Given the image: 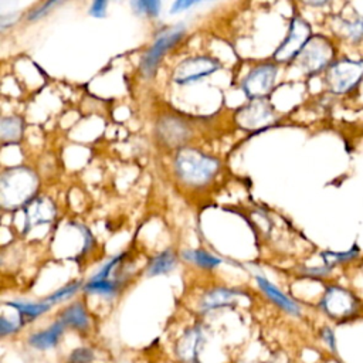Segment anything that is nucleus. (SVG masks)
<instances>
[{
  "mask_svg": "<svg viewBox=\"0 0 363 363\" xmlns=\"http://www.w3.org/2000/svg\"><path fill=\"white\" fill-rule=\"evenodd\" d=\"M220 170V160L194 147H180L174 156V173L189 186L208 184Z\"/></svg>",
  "mask_w": 363,
  "mask_h": 363,
  "instance_id": "nucleus-1",
  "label": "nucleus"
},
{
  "mask_svg": "<svg viewBox=\"0 0 363 363\" xmlns=\"http://www.w3.org/2000/svg\"><path fill=\"white\" fill-rule=\"evenodd\" d=\"M38 187L37 174L28 167H10L0 177V201L4 208H17L33 200Z\"/></svg>",
  "mask_w": 363,
  "mask_h": 363,
  "instance_id": "nucleus-2",
  "label": "nucleus"
},
{
  "mask_svg": "<svg viewBox=\"0 0 363 363\" xmlns=\"http://www.w3.org/2000/svg\"><path fill=\"white\" fill-rule=\"evenodd\" d=\"M333 55H335V48L332 43L326 37L320 34H315L309 38L306 45L302 48V51L296 57V61L299 68L305 74L315 75L330 65Z\"/></svg>",
  "mask_w": 363,
  "mask_h": 363,
  "instance_id": "nucleus-3",
  "label": "nucleus"
},
{
  "mask_svg": "<svg viewBox=\"0 0 363 363\" xmlns=\"http://www.w3.org/2000/svg\"><path fill=\"white\" fill-rule=\"evenodd\" d=\"M363 78V60L342 58L326 69V84L333 94L352 91Z\"/></svg>",
  "mask_w": 363,
  "mask_h": 363,
  "instance_id": "nucleus-4",
  "label": "nucleus"
},
{
  "mask_svg": "<svg viewBox=\"0 0 363 363\" xmlns=\"http://www.w3.org/2000/svg\"><path fill=\"white\" fill-rule=\"evenodd\" d=\"M184 31H186L184 26L177 24V26L167 27L166 30L159 33V35L156 37L150 48L143 54V58L140 62V72L145 78H150L156 72L157 65L162 61L163 55L182 40V37L184 35Z\"/></svg>",
  "mask_w": 363,
  "mask_h": 363,
  "instance_id": "nucleus-5",
  "label": "nucleus"
},
{
  "mask_svg": "<svg viewBox=\"0 0 363 363\" xmlns=\"http://www.w3.org/2000/svg\"><path fill=\"white\" fill-rule=\"evenodd\" d=\"M311 37L312 30L308 21H305L299 16H294L289 23L286 37L282 40V43L272 55L274 62H289L295 60Z\"/></svg>",
  "mask_w": 363,
  "mask_h": 363,
  "instance_id": "nucleus-6",
  "label": "nucleus"
},
{
  "mask_svg": "<svg viewBox=\"0 0 363 363\" xmlns=\"http://www.w3.org/2000/svg\"><path fill=\"white\" fill-rule=\"evenodd\" d=\"M320 309L330 319L336 322H343L357 313L359 301L350 291L333 285L325 291L320 299Z\"/></svg>",
  "mask_w": 363,
  "mask_h": 363,
  "instance_id": "nucleus-7",
  "label": "nucleus"
},
{
  "mask_svg": "<svg viewBox=\"0 0 363 363\" xmlns=\"http://www.w3.org/2000/svg\"><path fill=\"white\" fill-rule=\"evenodd\" d=\"M277 119L272 105L264 99H250L237 109L235 122L244 130H258L269 126Z\"/></svg>",
  "mask_w": 363,
  "mask_h": 363,
  "instance_id": "nucleus-8",
  "label": "nucleus"
},
{
  "mask_svg": "<svg viewBox=\"0 0 363 363\" xmlns=\"http://www.w3.org/2000/svg\"><path fill=\"white\" fill-rule=\"evenodd\" d=\"M277 62H264L248 71L241 82V88L250 99H264L274 88L277 81Z\"/></svg>",
  "mask_w": 363,
  "mask_h": 363,
  "instance_id": "nucleus-9",
  "label": "nucleus"
},
{
  "mask_svg": "<svg viewBox=\"0 0 363 363\" xmlns=\"http://www.w3.org/2000/svg\"><path fill=\"white\" fill-rule=\"evenodd\" d=\"M220 68H221V64L216 58H211L208 55L190 57V58L180 61L176 65V68L172 74V79L176 84L186 85L190 82L200 81V79L211 75L213 72L218 71Z\"/></svg>",
  "mask_w": 363,
  "mask_h": 363,
  "instance_id": "nucleus-10",
  "label": "nucleus"
},
{
  "mask_svg": "<svg viewBox=\"0 0 363 363\" xmlns=\"http://www.w3.org/2000/svg\"><path fill=\"white\" fill-rule=\"evenodd\" d=\"M156 133L162 143L169 147H180L190 136V129L179 116L164 115L156 125Z\"/></svg>",
  "mask_w": 363,
  "mask_h": 363,
  "instance_id": "nucleus-11",
  "label": "nucleus"
},
{
  "mask_svg": "<svg viewBox=\"0 0 363 363\" xmlns=\"http://www.w3.org/2000/svg\"><path fill=\"white\" fill-rule=\"evenodd\" d=\"M26 230L38 224H48L55 217V206L47 197H34L24 206Z\"/></svg>",
  "mask_w": 363,
  "mask_h": 363,
  "instance_id": "nucleus-12",
  "label": "nucleus"
},
{
  "mask_svg": "<svg viewBox=\"0 0 363 363\" xmlns=\"http://www.w3.org/2000/svg\"><path fill=\"white\" fill-rule=\"evenodd\" d=\"M203 332L194 326L187 329L176 345V356L186 363H193L199 357V350L203 345Z\"/></svg>",
  "mask_w": 363,
  "mask_h": 363,
  "instance_id": "nucleus-13",
  "label": "nucleus"
},
{
  "mask_svg": "<svg viewBox=\"0 0 363 363\" xmlns=\"http://www.w3.org/2000/svg\"><path fill=\"white\" fill-rule=\"evenodd\" d=\"M64 330H65V325L60 319H57L48 328L31 333L27 342L31 347L37 350H50L60 343L64 335Z\"/></svg>",
  "mask_w": 363,
  "mask_h": 363,
  "instance_id": "nucleus-14",
  "label": "nucleus"
},
{
  "mask_svg": "<svg viewBox=\"0 0 363 363\" xmlns=\"http://www.w3.org/2000/svg\"><path fill=\"white\" fill-rule=\"evenodd\" d=\"M240 295L238 291L231 288H211L210 291L204 292L200 299V309L204 312L220 309L224 306H230L235 302V298Z\"/></svg>",
  "mask_w": 363,
  "mask_h": 363,
  "instance_id": "nucleus-15",
  "label": "nucleus"
},
{
  "mask_svg": "<svg viewBox=\"0 0 363 363\" xmlns=\"http://www.w3.org/2000/svg\"><path fill=\"white\" fill-rule=\"evenodd\" d=\"M257 284L259 286V289L267 295V298L269 301H272L277 306H279L281 309H284L286 313L289 315H295L298 316L301 313V308L299 305L291 299L289 296H286L281 289H278L274 284H271L268 279H265L264 277H257Z\"/></svg>",
  "mask_w": 363,
  "mask_h": 363,
  "instance_id": "nucleus-16",
  "label": "nucleus"
},
{
  "mask_svg": "<svg viewBox=\"0 0 363 363\" xmlns=\"http://www.w3.org/2000/svg\"><path fill=\"white\" fill-rule=\"evenodd\" d=\"M65 328H71L78 332H85L89 328V316L82 302H74L64 308L58 318Z\"/></svg>",
  "mask_w": 363,
  "mask_h": 363,
  "instance_id": "nucleus-17",
  "label": "nucleus"
},
{
  "mask_svg": "<svg viewBox=\"0 0 363 363\" xmlns=\"http://www.w3.org/2000/svg\"><path fill=\"white\" fill-rule=\"evenodd\" d=\"M7 306L13 308L20 320L23 322V325H26V322H30L38 316H41L43 313H45L47 311L51 309V305L47 303L45 301L43 302H28V301H10L6 302Z\"/></svg>",
  "mask_w": 363,
  "mask_h": 363,
  "instance_id": "nucleus-18",
  "label": "nucleus"
},
{
  "mask_svg": "<svg viewBox=\"0 0 363 363\" xmlns=\"http://www.w3.org/2000/svg\"><path fill=\"white\" fill-rule=\"evenodd\" d=\"M177 262V257L173 250L167 248L159 254H156L147 264L146 274L149 277H156V275H163L170 272Z\"/></svg>",
  "mask_w": 363,
  "mask_h": 363,
  "instance_id": "nucleus-19",
  "label": "nucleus"
},
{
  "mask_svg": "<svg viewBox=\"0 0 363 363\" xmlns=\"http://www.w3.org/2000/svg\"><path fill=\"white\" fill-rule=\"evenodd\" d=\"M23 119L18 116H3L0 121V136L3 143H14L20 140L23 133Z\"/></svg>",
  "mask_w": 363,
  "mask_h": 363,
  "instance_id": "nucleus-20",
  "label": "nucleus"
},
{
  "mask_svg": "<svg viewBox=\"0 0 363 363\" xmlns=\"http://www.w3.org/2000/svg\"><path fill=\"white\" fill-rule=\"evenodd\" d=\"M183 258L201 268H214L223 262L218 257H214L204 250H187L183 252Z\"/></svg>",
  "mask_w": 363,
  "mask_h": 363,
  "instance_id": "nucleus-21",
  "label": "nucleus"
},
{
  "mask_svg": "<svg viewBox=\"0 0 363 363\" xmlns=\"http://www.w3.org/2000/svg\"><path fill=\"white\" fill-rule=\"evenodd\" d=\"M119 279H105V281H92L89 279L85 284L84 291L88 294H95L101 296H113L119 288Z\"/></svg>",
  "mask_w": 363,
  "mask_h": 363,
  "instance_id": "nucleus-22",
  "label": "nucleus"
},
{
  "mask_svg": "<svg viewBox=\"0 0 363 363\" xmlns=\"http://www.w3.org/2000/svg\"><path fill=\"white\" fill-rule=\"evenodd\" d=\"M360 250L359 247L354 244L350 250L347 251H343V252H332V251H325L322 252V258H323V262L326 267L332 268L333 265L336 264H342V262H349V261H353L357 255H359Z\"/></svg>",
  "mask_w": 363,
  "mask_h": 363,
  "instance_id": "nucleus-23",
  "label": "nucleus"
},
{
  "mask_svg": "<svg viewBox=\"0 0 363 363\" xmlns=\"http://www.w3.org/2000/svg\"><path fill=\"white\" fill-rule=\"evenodd\" d=\"M81 281H77V282H71V284H68V285H65V286H62V288H60V289H57L55 292H52L51 295H48L44 301L47 302V303H50L51 306L52 305H55V303H60V302H64V301H67L68 298H71L72 295H75L77 292H78V289L81 288Z\"/></svg>",
  "mask_w": 363,
  "mask_h": 363,
  "instance_id": "nucleus-24",
  "label": "nucleus"
},
{
  "mask_svg": "<svg viewBox=\"0 0 363 363\" xmlns=\"http://www.w3.org/2000/svg\"><path fill=\"white\" fill-rule=\"evenodd\" d=\"M345 35L353 43H359L363 40V17L356 16L352 20H345L343 23Z\"/></svg>",
  "mask_w": 363,
  "mask_h": 363,
  "instance_id": "nucleus-25",
  "label": "nucleus"
},
{
  "mask_svg": "<svg viewBox=\"0 0 363 363\" xmlns=\"http://www.w3.org/2000/svg\"><path fill=\"white\" fill-rule=\"evenodd\" d=\"M138 14H146V16H157L160 11V3L155 0H139L132 1L130 4Z\"/></svg>",
  "mask_w": 363,
  "mask_h": 363,
  "instance_id": "nucleus-26",
  "label": "nucleus"
},
{
  "mask_svg": "<svg viewBox=\"0 0 363 363\" xmlns=\"http://www.w3.org/2000/svg\"><path fill=\"white\" fill-rule=\"evenodd\" d=\"M21 326H24V325L20 320V318L9 319L6 315H1V318H0V335L3 337L17 333L21 329Z\"/></svg>",
  "mask_w": 363,
  "mask_h": 363,
  "instance_id": "nucleus-27",
  "label": "nucleus"
},
{
  "mask_svg": "<svg viewBox=\"0 0 363 363\" xmlns=\"http://www.w3.org/2000/svg\"><path fill=\"white\" fill-rule=\"evenodd\" d=\"M58 4H60V1H44V3H40L38 6H35L34 9H31V10L28 11L27 20H28V21L40 20V18H43L45 14H48L54 7H57Z\"/></svg>",
  "mask_w": 363,
  "mask_h": 363,
  "instance_id": "nucleus-28",
  "label": "nucleus"
},
{
  "mask_svg": "<svg viewBox=\"0 0 363 363\" xmlns=\"http://www.w3.org/2000/svg\"><path fill=\"white\" fill-rule=\"evenodd\" d=\"M94 359V352L89 347H77L68 356L67 363H89Z\"/></svg>",
  "mask_w": 363,
  "mask_h": 363,
  "instance_id": "nucleus-29",
  "label": "nucleus"
},
{
  "mask_svg": "<svg viewBox=\"0 0 363 363\" xmlns=\"http://www.w3.org/2000/svg\"><path fill=\"white\" fill-rule=\"evenodd\" d=\"M106 7H108V1L96 0L91 4L89 14L94 16V17H104L106 14Z\"/></svg>",
  "mask_w": 363,
  "mask_h": 363,
  "instance_id": "nucleus-30",
  "label": "nucleus"
},
{
  "mask_svg": "<svg viewBox=\"0 0 363 363\" xmlns=\"http://www.w3.org/2000/svg\"><path fill=\"white\" fill-rule=\"evenodd\" d=\"M320 336H322L323 342L335 352V350H336V339H335L333 330H332L330 328L325 326V328H322V330H320Z\"/></svg>",
  "mask_w": 363,
  "mask_h": 363,
  "instance_id": "nucleus-31",
  "label": "nucleus"
},
{
  "mask_svg": "<svg viewBox=\"0 0 363 363\" xmlns=\"http://www.w3.org/2000/svg\"><path fill=\"white\" fill-rule=\"evenodd\" d=\"M199 1H193V0H177L173 3L172 9H170V13H179V11H184L187 10L189 7H193L196 6Z\"/></svg>",
  "mask_w": 363,
  "mask_h": 363,
  "instance_id": "nucleus-32",
  "label": "nucleus"
},
{
  "mask_svg": "<svg viewBox=\"0 0 363 363\" xmlns=\"http://www.w3.org/2000/svg\"><path fill=\"white\" fill-rule=\"evenodd\" d=\"M305 271H306L308 275H318V277H320V275H326L330 271V268L325 265V267H320V268H306Z\"/></svg>",
  "mask_w": 363,
  "mask_h": 363,
  "instance_id": "nucleus-33",
  "label": "nucleus"
},
{
  "mask_svg": "<svg viewBox=\"0 0 363 363\" xmlns=\"http://www.w3.org/2000/svg\"><path fill=\"white\" fill-rule=\"evenodd\" d=\"M306 4H309V6H325V4H328V1H308Z\"/></svg>",
  "mask_w": 363,
  "mask_h": 363,
  "instance_id": "nucleus-34",
  "label": "nucleus"
}]
</instances>
